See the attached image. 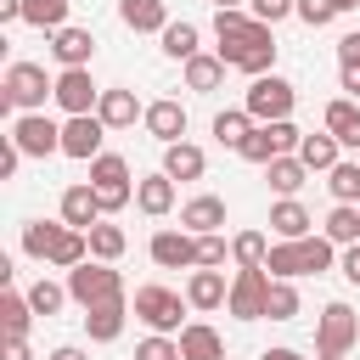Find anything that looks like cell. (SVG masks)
Segmentation results:
<instances>
[{"label": "cell", "mask_w": 360, "mask_h": 360, "mask_svg": "<svg viewBox=\"0 0 360 360\" xmlns=\"http://www.w3.org/2000/svg\"><path fill=\"white\" fill-rule=\"evenodd\" d=\"M270 276L292 281V276H321L332 270V236H298V242H276L270 259H264Z\"/></svg>", "instance_id": "cell-1"}, {"label": "cell", "mask_w": 360, "mask_h": 360, "mask_svg": "<svg viewBox=\"0 0 360 360\" xmlns=\"http://www.w3.org/2000/svg\"><path fill=\"white\" fill-rule=\"evenodd\" d=\"M219 62H225V68H242V73H253V79H259V73L276 62V39H270V22H259V17H253L242 34L219 39Z\"/></svg>", "instance_id": "cell-2"}, {"label": "cell", "mask_w": 360, "mask_h": 360, "mask_svg": "<svg viewBox=\"0 0 360 360\" xmlns=\"http://www.w3.org/2000/svg\"><path fill=\"white\" fill-rule=\"evenodd\" d=\"M68 292H73L84 309H96V304H118V298H124V276H118L107 259H101V264L84 259V264L68 270Z\"/></svg>", "instance_id": "cell-3"}, {"label": "cell", "mask_w": 360, "mask_h": 360, "mask_svg": "<svg viewBox=\"0 0 360 360\" xmlns=\"http://www.w3.org/2000/svg\"><path fill=\"white\" fill-rule=\"evenodd\" d=\"M225 304H231L236 321H259V315L270 309V270H264V264H242Z\"/></svg>", "instance_id": "cell-4"}, {"label": "cell", "mask_w": 360, "mask_h": 360, "mask_svg": "<svg viewBox=\"0 0 360 360\" xmlns=\"http://www.w3.org/2000/svg\"><path fill=\"white\" fill-rule=\"evenodd\" d=\"M45 96H56V84L45 79V68H34V62H11V68H6L0 107H39Z\"/></svg>", "instance_id": "cell-5"}, {"label": "cell", "mask_w": 360, "mask_h": 360, "mask_svg": "<svg viewBox=\"0 0 360 360\" xmlns=\"http://www.w3.org/2000/svg\"><path fill=\"white\" fill-rule=\"evenodd\" d=\"M292 101H298V90H292L287 79H276V73H259V79L248 84V112H253L259 124L287 118V112H292Z\"/></svg>", "instance_id": "cell-6"}, {"label": "cell", "mask_w": 360, "mask_h": 360, "mask_svg": "<svg viewBox=\"0 0 360 360\" xmlns=\"http://www.w3.org/2000/svg\"><path fill=\"white\" fill-rule=\"evenodd\" d=\"M354 338H360V315L349 304H326L315 321V354H349Z\"/></svg>", "instance_id": "cell-7"}, {"label": "cell", "mask_w": 360, "mask_h": 360, "mask_svg": "<svg viewBox=\"0 0 360 360\" xmlns=\"http://www.w3.org/2000/svg\"><path fill=\"white\" fill-rule=\"evenodd\" d=\"M90 186H96L101 208H124V202H129V163H124L118 152L90 158Z\"/></svg>", "instance_id": "cell-8"}, {"label": "cell", "mask_w": 360, "mask_h": 360, "mask_svg": "<svg viewBox=\"0 0 360 360\" xmlns=\"http://www.w3.org/2000/svg\"><path fill=\"white\" fill-rule=\"evenodd\" d=\"M11 141H17L28 158H51V152H62V124H51L45 112H22V118L11 124Z\"/></svg>", "instance_id": "cell-9"}, {"label": "cell", "mask_w": 360, "mask_h": 360, "mask_svg": "<svg viewBox=\"0 0 360 360\" xmlns=\"http://www.w3.org/2000/svg\"><path fill=\"white\" fill-rule=\"evenodd\" d=\"M135 315L152 332H180V292H169V287H135Z\"/></svg>", "instance_id": "cell-10"}, {"label": "cell", "mask_w": 360, "mask_h": 360, "mask_svg": "<svg viewBox=\"0 0 360 360\" xmlns=\"http://www.w3.org/2000/svg\"><path fill=\"white\" fill-rule=\"evenodd\" d=\"M96 101H101V90H96L90 68H62V79H56V107L73 118V112H96Z\"/></svg>", "instance_id": "cell-11"}, {"label": "cell", "mask_w": 360, "mask_h": 360, "mask_svg": "<svg viewBox=\"0 0 360 360\" xmlns=\"http://www.w3.org/2000/svg\"><path fill=\"white\" fill-rule=\"evenodd\" d=\"M101 135H107V124L96 112H73L62 124V152L68 158H101Z\"/></svg>", "instance_id": "cell-12"}, {"label": "cell", "mask_w": 360, "mask_h": 360, "mask_svg": "<svg viewBox=\"0 0 360 360\" xmlns=\"http://www.w3.org/2000/svg\"><path fill=\"white\" fill-rule=\"evenodd\" d=\"M101 214H107V208H101L96 186H68V191H62V219H68L73 231H90Z\"/></svg>", "instance_id": "cell-13"}, {"label": "cell", "mask_w": 360, "mask_h": 360, "mask_svg": "<svg viewBox=\"0 0 360 360\" xmlns=\"http://www.w3.org/2000/svg\"><path fill=\"white\" fill-rule=\"evenodd\" d=\"M180 360H225V338L214 326L191 321V326H180Z\"/></svg>", "instance_id": "cell-14"}, {"label": "cell", "mask_w": 360, "mask_h": 360, "mask_svg": "<svg viewBox=\"0 0 360 360\" xmlns=\"http://www.w3.org/2000/svg\"><path fill=\"white\" fill-rule=\"evenodd\" d=\"M51 51H56L62 68H84L96 56V39H90V28H56L51 34Z\"/></svg>", "instance_id": "cell-15"}, {"label": "cell", "mask_w": 360, "mask_h": 360, "mask_svg": "<svg viewBox=\"0 0 360 360\" xmlns=\"http://www.w3.org/2000/svg\"><path fill=\"white\" fill-rule=\"evenodd\" d=\"M141 118H146V129H152L163 146H174V141L186 135V107H180V101H152Z\"/></svg>", "instance_id": "cell-16"}, {"label": "cell", "mask_w": 360, "mask_h": 360, "mask_svg": "<svg viewBox=\"0 0 360 360\" xmlns=\"http://www.w3.org/2000/svg\"><path fill=\"white\" fill-rule=\"evenodd\" d=\"M152 259H158L163 270H180V264H197V242H191L186 231H158V236H152Z\"/></svg>", "instance_id": "cell-17"}, {"label": "cell", "mask_w": 360, "mask_h": 360, "mask_svg": "<svg viewBox=\"0 0 360 360\" xmlns=\"http://www.w3.org/2000/svg\"><path fill=\"white\" fill-rule=\"evenodd\" d=\"M225 298H231V287H225V276H219V270H208V264L186 281V304H191V309H219Z\"/></svg>", "instance_id": "cell-18"}, {"label": "cell", "mask_w": 360, "mask_h": 360, "mask_svg": "<svg viewBox=\"0 0 360 360\" xmlns=\"http://www.w3.org/2000/svg\"><path fill=\"white\" fill-rule=\"evenodd\" d=\"M118 17H124V28H135V34H163V28H169L163 0H118Z\"/></svg>", "instance_id": "cell-19"}, {"label": "cell", "mask_w": 360, "mask_h": 360, "mask_svg": "<svg viewBox=\"0 0 360 360\" xmlns=\"http://www.w3.org/2000/svg\"><path fill=\"white\" fill-rule=\"evenodd\" d=\"M135 112H141L135 90H101V101H96V118H101L107 129H124V124H135Z\"/></svg>", "instance_id": "cell-20"}, {"label": "cell", "mask_w": 360, "mask_h": 360, "mask_svg": "<svg viewBox=\"0 0 360 360\" xmlns=\"http://www.w3.org/2000/svg\"><path fill=\"white\" fill-rule=\"evenodd\" d=\"M180 225L197 231V236H208V231L225 225V202H219V197H191V202L180 208Z\"/></svg>", "instance_id": "cell-21"}, {"label": "cell", "mask_w": 360, "mask_h": 360, "mask_svg": "<svg viewBox=\"0 0 360 360\" xmlns=\"http://www.w3.org/2000/svg\"><path fill=\"white\" fill-rule=\"evenodd\" d=\"M202 169H208V158H202L191 141H174V146L163 152V174H169V180H197Z\"/></svg>", "instance_id": "cell-22"}, {"label": "cell", "mask_w": 360, "mask_h": 360, "mask_svg": "<svg viewBox=\"0 0 360 360\" xmlns=\"http://www.w3.org/2000/svg\"><path fill=\"white\" fill-rule=\"evenodd\" d=\"M304 174H309V163H304V158H287V152L264 163V180H270V186H276L281 197H292V191L304 186Z\"/></svg>", "instance_id": "cell-23"}, {"label": "cell", "mask_w": 360, "mask_h": 360, "mask_svg": "<svg viewBox=\"0 0 360 360\" xmlns=\"http://www.w3.org/2000/svg\"><path fill=\"white\" fill-rule=\"evenodd\" d=\"M270 231L281 236V242H298V236H309V214H304V202H276L270 208Z\"/></svg>", "instance_id": "cell-24"}, {"label": "cell", "mask_w": 360, "mask_h": 360, "mask_svg": "<svg viewBox=\"0 0 360 360\" xmlns=\"http://www.w3.org/2000/svg\"><path fill=\"white\" fill-rule=\"evenodd\" d=\"M135 202H141V214H169V208H174V180H169V174L141 180V186H135Z\"/></svg>", "instance_id": "cell-25"}, {"label": "cell", "mask_w": 360, "mask_h": 360, "mask_svg": "<svg viewBox=\"0 0 360 360\" xmlns=\"http://www.w3.org/2000/svg\"><path fill=\"white\" fill-rule=\"evenodd\" d=\"M124 315H129V309H124V298H118V304H96V309L84 315V326H90V338H96V343H112V338L124 332Z\"/></svg>", "instance_id": "cell-26"}, {"label": "cell", "mask_w": 360, "mask_h": 360, "mask_svg": "<svg viewBox=\"0 0 360 360\" xmlns=\"http://www.w3.org/2000/svg\"><path fill=\"white\" fill-rule=\"evenodd\" d=\"M62 231H68V219H62V225H51V219H34V225H22V253H34V259H51V248L62 242Z\"/></svg>", "instance_id": "cell-27"}, {"label": "cell", "mask_w": 360, "mask_h": 360, "mask_svg": "<svg viewBox=\"0 0 360 360\" xmlns=\"http://www.w3.org/2000/svg\"><path fill=\"white\" fill-rule=\"evenodd\" d=\"M326 129H332L343 146H360V107H354V101H332V107H326Z\"/></svg>", "instance_id": "cell-28"}, {"label": "cell", "mask_w": 360, "mask_h": 360, "mask_svg": "<svg viewBox=\"0 0 360 360\" xmlns=\"http://www.w3.org/2000/svg\"><path fill=\"white\" fill-rule=\"evenodd\" d=\"M186 84L202 90V96L219 90V84H225V62H219V56H191V62H186Z\"/></svg>", "instance_id": "cell-29"}, {"label": "cell", "mask_w": 360, "mask_h": 360, "mask_svg": "<svg viewBox=\"0 0 360 360\" xmlns=\"http://www.w3.org/2000/svg\"><path fill=\"white\" fill-rule=\"evenodd\" d=\"M236 152H242L248 163H270V158H281V135H276V124H259Z\"/></svg>", "instance_id": "cell-30"}, {"label": "cell", "mask_w": 360, "mask_h": 360, "mask_svg": "<svg viewBox=\"0 0 360 360\" xmlns=\"http://www.w3.org/2000/svg\"><path fill=\"white\" fill-rule=\"evenodd\" d=\"M338 146H343V141H338L332 129H326V135H304V141H298V158H304L309 169H332V163H338Z\"/></svg>", "instance_id": "cell-31"}, {"label": "cell", "mask_w": 360, "mask_h": 360, "mask_svg": "<svg viewBox=\"0 0 360 360\" xmlns=\"http://www.w3.org/2000/svg\"><path fill=\"white\" fill-rule=\"evenodd\" d=\"M326 236L343 242V248H354V242H360V208H354V202H338V208L326 214Z\"/></svg>", "instance_id": "cell-32"}, {"label": "cell", "mask_w": 360, "mask_h": 360, "mask_svg": "<svg viewBox=\"0 0 360 360\" xmlns=\"http://www.w3.org/2000/svg\"><path fill=\"white\" fill-rule=\"evenodd\" d=\"M22 22H34V28H62L68 22V0H22Z\"/></svg>", "instance_id": "cell-33"}, {"label": "cell", "mask_w": 360, "mask_h": 360, "mask_svg": "<svg viewBox=\"0 0 360 360\" xmlns=\"http://www.w3.org/2000/svg\"><path fill=\"white\" fill-rule=\"evenodd\" d=\"M248 135H253V112H219L214 118V141L219 146H242Z\"/></svg>", "instance_id": "cell-34"}, {"label": "cell", "mask_w": 360, "mask_h": 360, "mask_svg": "<svg viewBox=\"0 0 360 360\" xmlns=\"http://www.w3.org/2000/svg\"><path fill=\"white\" fill-rule=\"evenodd\" d=\"M163 51H169L174 62H191V56H197V28H191V22H169V28H163Z\"/></svg>", "instance_id": "cell-35"}, {"label": "cell", "mask_w": 360, "mask_h": 360, "mask_svg": "<svg viewBox=\"0 0 360 360\" xmlns=\"http://www.w3.org/2000/svg\"><path fill=\"white\" fill-rule=\"evenodd\" d=\"M84 236H90V253H96V259H107V264L124 253V231H118V225H101V219H96Z\"/></svg>", "instance_id": "cell-36"}, {"label": "cell", "mask_w": 360, "mask_h": 360, "mask_svg": "<svg viewBox=\"0 0 360 360\" xmlns=\"http://www.w3.org/2000/svg\"><path fill=\"white\" fill-rule=\"evenodd\" d=\"M231 259H236V264H264V259H270V242H264V231H242V236L231 242Z\"/></svg>", "instance_id": "cell-37"}, {"label": "cell", "mask_w": 360, "mask_h": 360, "mask_svg": "<svg viewBox=\"0 0 360 360\" xmlns=\"http://www.w3.org/2000/svg\"><path fill=\"white\" fill-rule=\"evenodd\" d=\"M270 321H292L298 315V292H292V281H281V276H270V309H264Z\"/></svg>", "instance_id": "cell-38"}, {"label": "cell", "mask_w": 360, "mask_h": 360, "mask_svg": "<svg viewBox=\"0 0 360 360\" xmlns=\"http://www.w3.org/2000/svg\"><path fill=\"white\" fill-rule=\"evenodd\" d=\"M28 315H34V304H28V298H17V292H6V298H0L6 338H22V332H28Z\"/></svg>", "instance_id": "cell-39"}, {"label": "cell", "mask_w": 360, "mask_h": 360, "mask_svg": "<svg viewBox=\"0 0 360 360\" xmlns=\"http://www.w3.org/2000/svg\"><path fill=\"white\" fill-rule=\"evenodd\" d=\"M332 197L338 202H360V163H332Z\"/></svg>", "instance_id": "cell-40"}, {"label": "cell", "mask_w": 360, "mask_h": 360, "mask_svg": "<svg viewBox=\"0 0 360 360\" xmlns=\"http://www.w3.org/2000/svg\"><path fill=\"white\" fill-rule=\"evenodd\" d=\"M62 298H73V292H68V287H56V281H34V287H28L34 315H56V309H62Z\"/></svg>", "instance_id": "cell-41"}, {"label": "cell", "mask_w": 360, "mask_h": 360, "mask_svg": "<svg viewBox=\"0 0 360 360\" xmlns=\"http://www.w3.org/2000/svg\"><path fill=\"white\" fill-rule=\"evenodd\" d=\"M135 360H180V338L158 332V338H146V343L135 349Z\"/></svg>", "instance_id": "cell-42"}, {"label": "cell", "mask_w": 360, "mask_h": 360, "mask_svg": "<svg viewBox=\"0 0 360 360\" xmlns=\"http://www.w3.org/2000/svg\"><path fill=\"white\" fill-rule=\"evenodd\" d=\"M248 22H253V17H242L236 6H219V11H214V34H219V39H231V34H242Z\"/></svg>", "instance_id": "cell-43"}, {"label": "cell", "mask_w": 360, "mask_h": 360, "mask_svg": "<svg viewBox=\"0 0 360 360\" xmlns=\"http://www.w3.org/2000/svg\"><path fill=\"white\" fill-rule=\"evenodd\" d=\"M298 17H304L309 28H321V22L338 17V0H298Z\"/></svg>", "instance_id": "cell-44"}, {"label": "cell", "mask_w": 360, "mask_h": 360, "mask_svg": "<svg viewBox=\"0 0 360 360\" xmlns=\"http://www.w3.org/2000/svg\"><path fill=\"white\" fill-rule=\"evenodd\" d=\"M197 264H208V270H214V264H225V242H219L214 231H208V236H197Z\"/></svg>", "instance_id": "cell-45"}, {"label": "cell", "mask_w": 360, "mask_h": 360, "mask_svg": "<svg viewBox=\"0 0 360 360\" xmlns=\"http://www.w3.org/2000/svg\"><path fill=\"white\" fill-rule=\"evenodd\" d=\"M287 11H298V0H253V17L259 22H281Z\"/></svg>", "instance_id": "cell-46"}, {"label": "cell", "mask_w": 360, "mask_h": 360, "mask_svg": "<svg viewBox=\"0 0 360 360\" xmlns=\"http://www.w3.org/2000/svg\"><path fill=\"white\" fill-rule=\"evenodd\" d=\"M22 158H28V152H22V146H17V141H11V135H6V141H0V180H11V174H17V163H22Z\"/></svg>", "instance_id": "cell-47"}, {"label": "cell", "mask_w": 360, "mask_h": 360, "mask_svg": "<svg viewBox=\"0 0 360 360\" xmlns=\"http://www.w3.org/2000/svg\"><path fill=\"white\" fill-rule=\"evenodd\" d=\"M343 62H360V34H343V39H338V68H343Z\"/></svg>", "instance_id": "cell-48"}, {"label": "cell", "mask_w": 360, "mask_h": 360, "mask_svg": "<svg viewBox=\"0 0 360 360\" xmlns=\"http://www.w3.org/2000/svg\"><path fill=\"white\" fill-rule=\"evenodd\" d=\"M343 276H349V281H354V287H360V242H354V248H349V253H343Z\"/></svg>", "instance_id": "cell-49"}, {"label": "cell", "mask_w": 360, "mask_h": 360, "mask_svg": "<svg viewBox=\"0 0 360 360\" xmlns=\"http://www.w3.org/2000/svg\"><path fill=\"white\" fill-rule=\"evenodd\" d=\"M343 90L360 96V62H343Z\"/></svg>", "instance_id": "cell-50"}, {"label": "cell", "mask_w": 360, "mask_h": 360, "mask_svg": "<svg viewBox=\"0 0 360 360\" xmlns=\"http://www.w3.org/2000/svg\"><path fill=\"white\" fill-rule=\"evenodd\" d=\"M0 360H28V343H22V338H6V354H0Z\"/></svg>", "instance_id": "cell-51"}, {"label": "cell", "mask_w": 360, "mask_h": 360, "mask_svg": "<svg viewBox=\"0 0 360 360\" xmlns=\"http://www.w3.org/2000/svg\"><path fill=\"white\" fill-rule=\"evenodd\" d=\"M22 17V0H0V22H17Z\"/></svg>", "instance_id": "cell-52"}, {"label": "cell", "mask_w": 360, "mask_h": 360, "mask_svg": "<svg viewBox=\"0 0 360 360\" xmlns=\"http://www.w3.org/2000/svg\"><path fill=\"white\" fill-rule=\"evenodd\" d=\"M51 360H90V354H84V349H73V343H62V349H56Z\"/></svg>", "instance_id": "cell-53"}, {"label": "cell", "mask_w": 360, "mask_h": 360, "mask_svg": "<svg viewBox=\"0 0 360 360\" xmlns=\"http://www.w3.org/2000/svg\"><path fill=\"white\" fill-rule=\"evenodd\" d=\"M259 360H304V354H298V349H264Z\"/></svg>", "instance_id": "cell-54"}, {"label": "cell", "mask_w": 360, "mask_h": 360, "mask_svg": "<svg viewBox=\"0 0 360 360\" xmlns=\"http://www.w3.org/2000/svg\"><path fill=\"white\" fill-rule=\"evenodd\" d=\"M354 6H360V0H338V11H354Z\"/></svg>", "instance_id": "cell-55"}, {"label": "cell", "mask_w": 360, "mask_h": 360, "mask_svg": "<svg viewBox=\"0 0 360 360\" xmlns=\"http://www.w3.org/2000/svg\"><path fill=\"white\" fill-rule=\"evenodd\" d=\"M321 360H343V354H321Z\"/></svg>", "instance_id": "cell-56"}, {"label": "cell", "mask_w": 360, "mask_h": 360, "mask_svg": "<svg viewBox=\"0 0 360 360\" xmlns=\"http://www.w3.org/2000/svg\"><path fill=\"white\" fill-rule=\"evenodd\" d=\"M214 6H231V0H214Z\"/></svg>", "instance_id": "cell-57"}]
</instances>
